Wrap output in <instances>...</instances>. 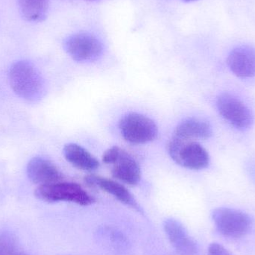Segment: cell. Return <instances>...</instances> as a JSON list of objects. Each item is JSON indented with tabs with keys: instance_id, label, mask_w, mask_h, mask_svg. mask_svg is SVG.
I'll list each match as a JSON object with an SVG mask.
<instances>
[{
	"instance_id": "3",
	"label": "cell",
	"mask_w": 255,
	"mask_h": 255,
	"mask_svg": "<svg viewBox=\"0 0 255 255\" xmlns=\"http://www.w3.org/2000/svg\"><path fill=\"white\" fill-rule=\"evenodd\" d=\"M168 152L175 163L193 170L206 169L211 161L208 151L196 141L173 137L168 145Z\"/></svg>"
},
{
	"instance_id": "9",
	"label": "cell",
	"mask_w": 255,
	"mask_h": 255,
	"mask_svg": "<svg viewBox=\"0 0 255 255\" xmlns=\"http://www.w3.org/2000/svg\"><path fill=\"white\" fill-rule=\"evenodd\" d=\"M163 229L178 255H199L197 244L178 220L175 219L165 220Z\"/></svg>"
},
{
	"instance_id": "2",
	"label": "cell",
	"mask_w": 255,
	"mask_h": 255,
	"mask_svg": "<svg viewBox=\"0 0 255 255\" xmlns=\"http://www.w3.org/2000/svg\"><path fill=\"white\" fill-rule=\"evenodd\" d=\"M35 195L39 199L46 202H67L88 206L95 202L94 198L82 186L61 181L39 186L35 190Z\"/></svg>"
},
{
	"instance_id": "19",
	"label": "cell",
	"mask_w": 255,
	"mask_h": 255,
	"mask_svg": "<svg viewBox=\"0 0 255 255\" xmlns=\"http://www.w3.org/2000/svg\"><path fill=\"white\" fill-rule=\"evenodd\" d=\"M16 255H27L25 254V253H19V254H17Z\"/></svg>"
},
{
	"instance_id": "17",
	"label": "cell",
	"mask_w": 255,
	"mask_h": 255,
	"mask_svg": "<svg viewBox=\"0 0 255 255\" xmlns=\"http://www.w3.org/2000/svg\"><path fill=\"white\" fill-rule=\"evenodd\" d=\"M208 255H233L221 244L214 243L208 247Z\"/></svg>"
},
{
	"instance_id": "1",
	"label": "cell",
	"mask_w": 255,
	"mask_h": 255,
	"mask_svg": "<svg viewBox=\"0 0 255 255\" xmlns=\"http://www.w3.org/2000/svg\"><path fill=\"white\" fill-rule=\"evenodd\" d=\"M9 82L13 92L23 100L36 102L43 95V79L38 70L29 61L14 63L9 70Z\"/></svg>"
},
{
	"instance_id": "20",
	"label": "cell",
	"mask_w": 255,
	"mask_h": 255,
	"mask_svg": "<svg viewBox=\"0 0 255 255\" xmlns=\"http://www.w3.org/2000/svg\"><path fill=\"white\" fill-rule=\"evenodd\" d=\"M89 1H95V0H89Z\"/></svg>"
},
{
	"instance_id": "14",
	"label": "cell",
	"mask_w": 255,
	"mask_h": 255,
	"mask_svg": "<svg viewBox=\"0 0 255 255\" xmlns=\"http://www.w3.org/2000/svg\"><path fill=\"white\" fill-rule=\"evenodd\" d=\"M66 160L75 167L84 171H93L100 167V162L88 150L76 143H69L64 146Z\"/></svg>"
},
{
	"instance_id": "10",
	"label": "cell",
	"mask_w": 255,
	"mask_h": 255,
	"mask_svg": "<svg viewBox=\"0 0 255 255\" xmlns=\"http://www.w3.org/2000/svg\"><path fill=\"white\" fill-rule=\"evenodd\" d=\"M227 65L237 77H255V48L245 45L232 49L227 58Z\"/></svg>"
},
{
	"instance_id": "15",
	"label": "cell",
	"mask_w": 255,
	"mask_h": 255,
	"mask_svg": "<svg viewBox=\"0 0 255 255\" xmlns=\"http://www.w3.org/2000/svg\"><path fill=\"white\" fill-rule=\"evenodd\" d=\"M18 4L24 19L30 22H40L47 16L49 0H18Z\"/></svg>"
},
{
	"instance_id": "11",
	"label": "cell",
	"mask_w": 255,
	"mask_h": 255,
	"mask_svg": "<svg viewBox=\"0 0 255 255\" xmlns=\"http://www.w3.org/2000/svg\"><path fill=\"white\" fill-rule=\"evenodd\" d=\"M27 175L33 183L46 185L58 182L63 179V175L56 166L48 159L36 157L31 159L27 165Z\"/></svg>"
},
{
	"instance_id": "5",
	"label": "cell",
	"mask_w": 255,
	"mask_h": 255,
	"mask_svg": "<svg viewBox=\"0 0 255 255\" xmlns=\"http://www.w3.org/2000/svg\"><path fill=\"white\" fill-rule=\"evenodd\" d=\"M220 116L232 127L240 130H249L254 124L251 109L234 94L222 93L216 102Z\"/></svg>"
},
{
	"instance_id": "8",
	"label": "cell",
	"mask_w": 255,
	"mask_h": 255,
	"mask_svg": "<svg viewBox=\"0 0 255 255\" xmlns=\"http://www.w3.org/2000/svg\"><path fill=\"white\" fill-rule=\"evenodd\" d=\"M67 53L78 62L98 59L103 52V43L92 34L79 33L66 39L64 43Z\"/></svg>"
},
{
	"instance_id": "12",
	"label": "cell",
	"mask_w": 255,
	"mask_h": 255,
	"mask_svg": "<svg viewBox=\"0 0 255 255\" xmlns=\"http://www.w3.org/2000/svg\"><path fill=\"white\" fill-rule=\"evenodd\" d=\"M85 182L91 187H98L100 190L113 196L122 203L134 209L139 210V205L131 193L122 184L109 178L91 175L85 178Z\"/></svg>"
},
{
	"instance_id": "6",
	"label": "cell",
	"mask_w": 255,
	"mask_h": 255,
	"mask_svg": "<svg viewBox=\"0 0 255 255\" xmlns=\"http://www.w3.org/2000/svg\"><path fill=\"white\" fill-rule=\"evenodd\" d=\"M103 161L113 166L112 174L118 181L136 185L141 179V170L139 164L127 151L118 146H113L105 151Z\"/></svg>"
},
{
	"instance_id": "16",
	"label": "cell",
	"mask_w": 255,
	"mask_h": 255,
	"mask_svg": "<svg viewBox=\"0 0 255 255\" xmlns=\"http://www.w3.org/2000/svg\"><path fill=\"white\" fill-rule=\"evenodd\" d=\"M13 241L7 235L0 236V255H10L13 253Z\"/></svg>"
},
{
	"instance_id": "18",
	"label": "cell",
	"mask_w": 255,
	"mask_h": 255,
	"mask_svg": "<svg viewBox=\"0 0 255 255\" xmlns=\"http://www.w3.org/2000/svg\"><path fill=\"white\" fill-rule=\"evenodd\" d=\"M184 1H187V2H190V1H196V0H183Z\"/></svg>"
},
{
	"instance_id": "4",
	"label": "cell",
	"mask_w": 255,
	"mask_h": 255,
	"mask_svg": "<svg viewBox=\"0 0 255 255\" xmlns=\"http://www.w3.org/2000/svg\"><path fill=\"white\" fill-rule=\"evenodd\" d=\"M211 216L218 232L227 238H242L253 228V219L241 210L222 207L214 209Z\"/></svg>"
},
{
	"instance_id": "13",
	"label": "cell",
	"mask_w": 255,
	"mask_h": 255,
	"mask_svg": "<svg viewBox=\"0 0 255 255\" xmlns=\"http://www.w3.org/2000/svg\"><path fill=\"white\" fill-rule=\"evenodd\" d=\"M212 134L213 129L209 123L197 118H189L177 126L173 137L181 140L195 141L208 139Z\"/></svg>"
},
{
	"instance_id": "7",
	"label": "cell",
	"mask_w": 255,
	"mask_h": 255,
	"mask_svg": "<svg viewBox=\"0 0 255 255\" xmlns=\"http://www.w3.org/2000/svg\"><path fill=\"white\" fill-rule=\"evenodd\" d=\"M119 128L127 142L136 145L151 142L158 134L157 125L152 120L133 112L121 118Z\"/></svg>"
}]
</instances>
